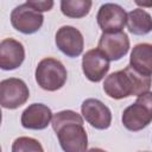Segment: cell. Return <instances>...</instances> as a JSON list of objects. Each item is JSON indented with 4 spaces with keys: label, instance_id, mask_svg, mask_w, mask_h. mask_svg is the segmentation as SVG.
I'll list each match as a JSON object with an SVG mask.
<instances>
[{
    "label": "cell",
    "instance_id": "obj_1",
    "mask_svg": "<svg viewBox=\"0 0 152 152\" xmlns=\"http://www.w3.org/2000/svg\"><path fill=\"white\" fill-rule=\"evenodd\" d=\"M66 69L56 58H44L36 68V81L38 86L48 91H55L62 88L66 81Z\"/></svg>",
    "mask_w": 152,
    "mask_h": 152
},
{
    "label": "cell",
    "instance_id": "obj_2",
    "mask_svg": "<svg viewBox=\"0 0 152 152\" xmlns=\"http://www.w3.org/2000/svg\"><path fill=\"white\" fill-rule=\"evenodd\" d=\"M152 121V93L147 91L138 96L135 103L128 106L122 113L124 126L133 132L140 131Z\"/></svg>",
    "mask_w": 152,
    "mask_h": 152
},
{
    "label": "cell",
    "instance_id": "obj_3",
    "mask_svg": "<svg viewBox=\"0 0 152 152\" xmlns=\"http://www.w3.org/2000/svg\"><path fill=\"white\" fill-rule=\"evenodd\" d=\"M30 96L27 86L19 78H6L0 83V104L4 108L15 109L23 106Z\"/></svg>",
    "mask_w": 152,
    "mask_h": 152
},
{
    "label": "cell",
    "instance_id": "obj_4",
    "mask_svg": "<svg viewBox=\"0 0 152 152\" xmlns=\"http://www.w3.org/2000/svg\"><path fill=\"white\" fill-rule=\"evenodd\" d=\"M44 17L42 13L33 10L26 2L17 6L11 13L12 26L25 34H31L37 32L43 25Z\"/></svg>",
    "mask_w": 152,
    "mask_h": 152
},
{
    "label": "cell",
    "instance_id": "obj_5",
    "mask_svg": "<svg viewBox=\"0 0 152 152\" xmlns=\"http://www.w3.org/2000/svg\"><path fill=\"white\" fill-rule=\"evenodd\" d=\"M96 19L103 33H116L121 32L126 25L127 13L121 6L108 2L100 7Z\"/></svg>",
    "mask_w": 152,
    "mask_h": 152
},
{
    "label": "cell",
    "instance_id": "obj_6",
    "mask_svg": "<svg viewBox=\"0 0 152 152\" xmlns=\"http://www.w3.org/2000/svg\"><path fill=\"white\" fill-rule=\"evenodd\" d=\"M64 152H87L88 137L83 125H68L56 132Z\"/></svg>",
    "mask_w": 152,
    "mask_h": 152
},
{
    "label": "cell",
    "instance_id": "obj_7",
    "mask_svg": "<svg viewBox=\"0 0 152 152\" xmlns=\"http://www.w3.org/2000/svg\"><path fill=\"white\" fill-rule=\"evenodd\" d=\"M82 69L89 81L100 82L109 70V59L101 50L91 49L82 58Z\"/></svg>",
    "mask_w": 152,
    "mask_h": 152
},
{
    "label": "cell",
    "instance_id": "obj_8",
    "mask_svg": "<svg viewBox=\"0 0 152 152\" xmlns=\"http://www.w3.org/2000/svg\"><path fill=\"white\" fill-rule=\"evenodd\" d=\"M81 112L86 121L97 129H106L110 126L112 113L100 100L87 99L81 106Z\"/></svg>",
    "mask_w": 152,
    "mask_h": 152
},
{
    "label": "cell",
    "instance_id": "obj_9",
    "mask_svg": "<svg viewBox=\"0 0 152 152\" xmlns=\"http://www.w3.org/2000/svg\"><path fill=\"white\" fill-rule=\"evenodd\" d=\"M129 49V39L125 32L102 33L99 40V50H101L109 61L122 58Z\"/></svg>",
    "mask_w": 152,
    "mask_h": 152
},
{
    "label": "cell",
    "instance_id": "obj_10",
    "mask_svg": "<svg viewBox=\"0 0 152 152\" xmlns=\"http://www.w3.org/2000/svg\"><path fill=\"white\" fill-rule=\"evenodd\" d=\"M103 90L109 97L115 100H120L131 95L135 96L132 78L126 68L107 76L103 83Z\"/></svg>",
    "mask_w": 152,
    "mask_h": 152
},
{
    "label": "cell",
    "instance_id": "obj_11",
    "mask_svg": "<svg viewBox=\"0 0 152 152\" xmlns=\"http://www.w3.org/2000/svg\"><path fill=\"white\" fill-rule=\"evenodd\" d=\"M83 36L72 26H62L56 32V45L68 57H77L83 51Z\"/></svg>",
    "mask_w": 152,
    "mask_h": 152
},
{
    "label": "cell",
    "instance_id": "obj_12",
    "mask_svg": "<svg viewBox=\"0 0 152 152\" xmlns=\"http://www.w3.org/2000/svg\"><path fill=\"white\" fill-rule=\"evenodd\" d=\"M25 58V50L20 42L13 38L2 39L0 43V68L13 70L21 65Z\"/></svg>",
    "mask_w": 152,
    "mask_h": 152
},
{
    "label": "cell",
    "instance_id": "obj_13",
    "mask_svg": "<svg viewBox=\"0 0 152 152\" xmlns=\"http://www.w3.org/2000/svg\"><path fill=\"white\" fill-rule=\"evenodd\" d=\"M52 119L51 109L43 103L30 104L21 114V125L28 129H44Z\"/></svg>",
    "mask_w": 152,
    "mask_h": 152
},
{
    "label": "cell",
    "instance_id": "obj_14",
    "mask_svg": "<svg viewBox=\"0 0 152 152\" xmlns=\"http://www.w3.org/2000/svg\"><path fill=\"white\" fill-rule=\"evenodd\" d=\"M129 65L137 71L151 76L152 75V45L148 43L137 44L129 57Z\"/></svg>",
    "mask_w": 152,
    "mask_h": 152
},
{
    "label": "cell",
    "instance_id": "obj_15",
    "mask_svg": "<svg viewBox=\"0 0 152 152\" xmlns=\"http://www.w3.org/2000/svg\"><path fill=\"white\" fill-rule=\"evenodd\" d=\"M127 28L137 36L147 34L152 31V18L142 8H135L127 14Z\"/></svg>",
    "mask_w": 152,
    "mask_h": 152
},
{
    "label": "cell",
    "instance_id": "obj_16",
    "mask_svg": "<svg viewBox=\"0 0 152 152\" xmlns=\"http://www.w3.org/2000/svg\"><path fill=\"white\" fill-rule=\"evenodd\" d=\"M91 8L90 0H63L61 1V11L69 18L86 17Z\"/></svg>",
    "mask_w": 152,
    "mask_h": 152
},
{
    "label": "cell",
    "instance_id": "obj_17",
    "mask_svg": "<svg viewBox=\"0 0 152 152\" xmlns=\"http://www.w3.org/2000/svg\"><path fill=\"white\" fill-rule=\"evenodd\" d=\"M72 124H77V125H83V119L80 114H77L76 112L72 110H63L59 113H56L52 116V128L55 132L59 131L62 127L68 126V125H72Z\"/></svg>",
    "mask_w": 152,
    "mask_h": 152
},
{
    "label": "cell",
    "instance_id": "obj_18",
    "mask_svg": "<svg viewBox=\"0 0 152 152\" xmlns=\"http://www.w3.org/2000/svg\"><path fill=\"white\" fill-rule=\"evenodd\" d=\"M12 152H43L40 142L33 138L20 137L12 144Z\"/></svg>",
    "mask_w": 152,
    "mask_h": 152
},
{
    "label": "cell",
    "instance_id": "obj_19",
    "mask_svg": "<svg viewBox=\"0 0 152 152\" xmlns=\"http://www.w3.org/2000/svg\"><path fill=\"white\" fill-rule=\"evenodd\" d=\"M26 4L39 13L45 12V11H50L53 6V1H51V0H48V1H27Z\"/></svg>",
    "mask_w": 152,
    "mask_h": 152
},
{
    "label": "cell",
    "instance_id": "obj_20",
    "mask_svg": "<svg viewBox=\"0 0 152 152\" xmlns=\"http://www.w3.org/2000/svg\"><path fill=\"white\" fill-rule=\"evenodd\" d=\"M135 4L137 5H139V6H152V2H141V1H135Z\"/></svg>",
    "mask_w": 152,
    "mask_h": 152
},
{
    "label": "cell",
    "instance_id": "obj_21",
    "mask_svg": "<svg viewBox=\"0 0 152 152\" xmlns=\"http://www.w3.org/2000/svg\"><path fill=\"white\" fill-rule=\"evenodd\" d=\"M87 152H106V151L104 150H101V148H90Z\"/></svg>",
    "mask_w": 152,
    "mask_h": 152
}]
</instances>
